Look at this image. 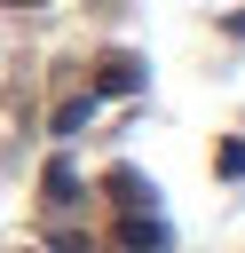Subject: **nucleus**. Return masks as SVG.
Returning a JSON list of instances; mask_svg holds the SVG:
<instances>
[{"mask_svg":"<svg viewBox=\"0 0 245 253\" xmlns=\"http://www.w3.org/2000/svg\"><path fill=\"white\" fill-rule=\"evenodd\" d=\"M134 87H142V55H126V47H111L87 95H134Z\"/></svg>","mask_w":245,"mask_h":253,"instance_id":"obj_1","label":"nucleus"},{"mask_svg":"<svg viewBox=\"0 0 245 253\" xmlns=\"http://www.w3.org/2000/svg\"><path fill=\"white\" fill-rule=\"evenodd\" d=\"M119 245H126V253H166V221H158V213H126V221H119Z\"/></svg>","mask_w":245,"mask_h":253,"instance_id":"obj_2","label":"nucleus"},{"mask_svg":"<svg viewBox=\"0 0 245 253\" xmlns=\"http://www.w3.org/2000/svg\"><path fill=\"white\" fill-rule=\"evenodd\" d=\"M111 198H119L126 213H142V206H150V182H142L134 166H111Z\"/></svg>","mask_w":245,"mask_h":253,"instance_id":"obj_3","label":"nucleus"},{"mask_svg":"<svg viewBox=\"0 0 245 253\" xmlns=\"http://www.w3.org/2000/svg\"><path fill=\"white\" fill-rule=\"evenodd\" d=\"M95 119V95H71V103H55V134H79Z\"/></svg>","mask_w":245,"mask_h":253,"instance_id":"obj_4","label":"nucleus"},{"mask_svg":"<svg viewBox=\"0 0 245 253\" xmlns=\"http://www.w3.org/2000/svg\"><path fill=\"white\" fill-rule=\"evenodd\" d=\"M71 198H79V174L55 158V166H47V206H71Z\"/></svg>","mask_w":245,"mask_h":253,"instance_id":"obj_5","label":"nucleus"},{"mask_svg":"<svg viewBox=\"0 0 245 253\" xmlns=\"http://www.w3.org/2000/svg\"><path fill=\"white\" fill-rule=\"evenodd\" d=\"M237 174H245V142H237V134H221V182H237Z\"/></svg>","mask_w":245,"mask_h":253,"instance_id":"obj_6","label":"nucleus"},{"mask_svg":"<svg viewBox=\"0 0 245 253\" xmlns=\"http://www.w3.org/2000/svg\"><path fill=\"white\" fill-rule=\"evenodd\" d=\"M0 8H40V0H0Z\"/></svg>","mask_w":245,"mask_h":253,"instance_id":"obj_7","label":"nucleus"}]
</instances>
